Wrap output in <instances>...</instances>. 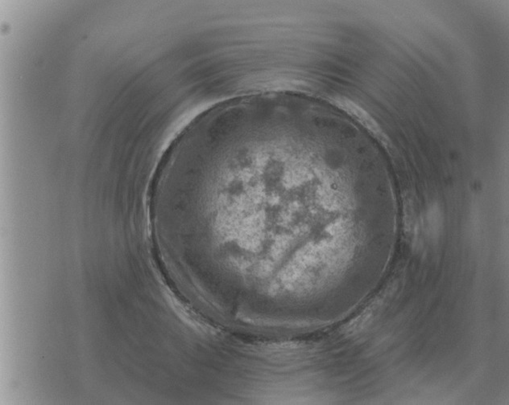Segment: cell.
<instances>
[{
	"mask_svg": "<svg viewBox=\"0 0 509 405\" xmlns=\"http://www.w3.org/2000/svg\"><path fill=\"white\" fill-rule=\"evenodd\" d=\"M333 104H334L336 107L341 109V111L345 112L347 116L355 119L356 122H358L361 126L364 127L366 130L372 133V135L377 138L380 141H382L383 144L386 142V139H385L382 131L380 130V128L378 127L377 124L375 123L373 119L365 116L364 113H361L359 109H354L352 105L345 102Z\"/></svg>",
	"mask_w": 509,
	"mask_h": 405,
	"instance_id": "cell-1",
	"label": "cell"
}]
</instances>
